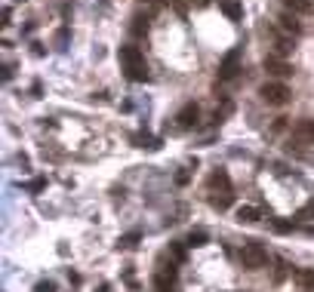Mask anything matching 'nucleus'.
Instances as JSON below:
<instances>
[{"instance_id": "1", "label": "nucleus", "mask_w": 314, "mask_h": 292, "mask_svg": "<svg viewBox=\"0 0 314 292\" xmlns=\"http://www.w3.org/2000/svg\"><path fill=\"white\" fill-rule=\"evenodd\" d=\"M259 95H262L265 105H274V108H281V105H287V102L293 99L290 86L281 83V80H268V83H262V86H259Z\"/></svg>"}, {"instance_id": "2", "label": "nucleus", "mask_w": 314, "mask_h": 292, "mask_svg": "<svg viewBox=\"0 0 314 292\" xmlns=\"http://www.w3.org/2000/svg\"><path fill=\"white\" fill-rule=\"evenodd\" d=\"M237 259H241V265H244L247 271H259V268L268 265V252H265L262 243H256V240H250V243L237 252Z\"/></svg>"}, {"instance_id": "3", "label": "nucleus", "mask_w": 314, "mask_h": 292, "mask_svg": "<svg viewBox=\"0 0 314 292\" xmlns=\"http://www.w3.org/2000/svg\"><path fill=\"white\" fill-rule=\"evenodd\" d=\"M117 59H120V71H123V74H130V71H136V68L145 65V52H142L139 46H133V43H123V46L117 49Z\"/></svg>"}, {"instance_id": "4", "label": "nucleus", "mask_w": 314, "mask_h": 292, "mask_svg": "<svg viewBox=\"0 0 314 292\" xmlns=\"http://www.w3.org/2000/svg\"><path fill=\"white\" fill-rule=\"evenodd\" d=\"M241 55H244V49L237 46V49H231V52L222 59V65H219V80H222V83L241 77Z\"/></svg>"}, {"instance_id": "5", "label": "nucleus", "mask_w": 314, "mask_h": 292, "mask_svg": "<svg viewBox=\"0 0 314 292\" xmlns=\"http://www.w3.org/2000/svg\"><path fill=\"white\" fill-rule=\"evenodd\" d=\"M302 142L314 145V120H299V123L293 126V139H290V148H293V145H302Z\"/></svg>"}, {"instance_id": "6", "label": "nucleus", "mask_w": 314, "mask_h": 292, "mask_svg": "<svg viewBox=\"0 0 314 292\" xmlns=\"http://www.w3.org/2000/svg\"><path fill=\"white\" fill-rule=\"evenodd\" d=\"M262 68L278 80V77H287V74H293V65L290 62H284V59H278V55H265V62H262Z\"/></svg>"}, {"instance_id": "7", "label": "nucleus", "mask_w": 314, "mask_h": 292, "mask_svg": "<svg viewBox=\"0 0 314 292\" xmlns=\"http://www.w3.org/2000/svg\"><path fill=\"white\" fill-rule=\"evenodd\" d=\"M278 25H281V31H287V34H293V37H299L302 34V18L299 15H293V12H281L278 15Z\"/></svg>"}, {"instance_id": "8", "label": "nucleus", "mask_w": 314, "mask_h": 292, "mask_svg": "<svg viewBox=\"0 0 314 292\" xmlns=\"http://www.w3.org/2000/svg\"><path fill=\"white\" fill-rule=\"evenodd\" d=\"M219 9L228 22H241L244 18V0H219Z\"/></svg>"}, {"instance_id": "9", "label": "nucleus", "mask_w": 314, "mask_h": 292, "mask_svg": "<svg viewBox=\"0 0 314 292\" xmlns=\"http://www.w3.org/2000/svg\"><path fill=\"white\" fill-rule=\"evenodd\" d=\"M176 120H179L182 129H191V126H197V120H200V108H197V105H185Z\"/></svg>"}, {"instance_id": "10", "label": "nucleus", "mask_w": 314, "mask_h": 292, "mask_svg": "<svg viewBox=\"0 0 314 292\" xmlns=\"http://www.w3.org/2000/svg\"><path fill=\"white\" fill-rule=\"evenodd\" d=\"M151 15H154V9L139 12V15L133 18V25H130V34H133V37H145V34H148V28H151V22H148Z\"/></svg>"}, {"instance_id": "11", "label": "nucleus", "mask_w": 314, "mask_h": 292, "mask_svg": "<svg viewBox=\"0 0 314 292\" xmlns=\"http://www.w3.org/2000/svg\"><path fill=\"white\" fill-rule=\"evenodd\" d=\"M207 243H210V231H207V228H191L188 237H185V246H188V249H200V246H207Z\"/></svg>"}, {"instance_id": "12", "label": "nucleus", "mask_w": 314, "mask_h": 292, "mask_svg": "<svg viewBox=\"0 0 314 292\" xmlns=\"http://www.w3.org/2000/svg\"><path fill=\"white\" fill-rule=\"evenodd\" d=\"M281 3L287 6V12H293V15H299V18H302V15H311V12H314V3H311V0H281Z\"/></svg>"}, {"instance_id": "13", "label": "nucleus", "mask_w": 314, "mask_h": 292, "mask_svg": "<svg viewBox=\"0 0 314 292\" xmlns=\"http://www.w3.org/2000/svg\"><path fill=\"white\" fill-rule=\"evenodd\" d=\"M234 216H237V222H241V225H253V222H259V219H262V212H259L256 206H237V209H234Z\"/></svg>"}, {"instance_id": "14", "label": "nucleus", "mask_w": 314, "mask_h": 292, "mask_svg": "<svg viewBox=\"0 0 314 292\" xmlns=\"http://www.w3.org/2000/svg\"><path fill=\"white\" fill-rule=\"evenodd\" d=\"M210 188H222L225 194L231 191V179H228V172L225 169H216L213 176H210Z\"/></svg>"}, {"instance_id": "15", "label": "nucleus", "mask_w": 314, "mask_h": 292, "mask_svg": "<svg viewBox=\"0 0 314 292\" xmlns=\"http://www.w3.org/2000/svg\"><path fill=\"white\" fill-rule=\"evenodd\" d=\"M210 206H213V209H219V212H225V209H231V206H234V194H231V191H228V194H219V197L213 194V197H210Z\"/></svg>"}, {"instance_id": "16", "label": "nucleus", "mask_w": 314, "mask_h": 292, "mask_svg": "<svg viewBox=\"0 0 314 292\" xmlns=\"http://www.w3.org/2000/svg\"><path fill=\"white\" fill-rule=\"evenodd\" d=\"M139 240H142V234H139V231L123 234V237L117 240V249H136V246H139Z\"/></svg>"}, {"instance_id": "17", "label": "nucleus", "mask_w": 314, "mask_h": 292, "mask_svg": "<svg viewBox=\"0 0 314 292\" xmlns=\"http://www.w3.org/2000/svg\"><path fill=\"white\" fill-rule=\"evenodd\" d=\"M293 228H296V225H293V222H284V219H274V222H271V231H274V234H290Z\"/></svg>"}, {"instance_id": "18", "label": "nucleus", "mask_w": 314, "mask_h": 292, "mask_svg": "<svg viewBox=\"0 0 314 292\" xmlns=\"http://www.w3.org/2000/svg\"><path fill=\"white\" fill-rule=\"evenodd\" d=\"M170 256L176 262H185V243H170Z\"/></svg>"}, {"instance_id": "19", "label": "nucleus", "mask_w": 314, "mask_h": 292, "mask_svg": "<svg viewBox=\"0 0 314 292\" xmlns=\"http://www.w3.org/2000/svg\"><path fill=\"white\" fill-rule=\"evenodd\" d=\"M274 49H278V55H287L293 46H290V40H287V37H278V40H274Z\"/></svg>"}, {"instance_id": "20", "label": "nucleus", "mask_w": 314, "mask_h": 292, "mask_svg": "<svg viewBox=\"0 0 314 292\" xmlns=\"http://www.w3.org/2000/svg\"><path fill=\"white\" fill-rule=\"evenodd\" d=\"M299 283H302L305 289H311L314 286V271H299Z\"/></svg>"}, {"instance_id": "21", "label": "nucleus", "mask_w": 314, "mask_h": 292, "mask_svg": "<svg viewBox=\"0 0 314 292\" xmlns=\"http://www.w3.org/2000/svg\"><path fill=\"white\" fill-rule=\"evenodd\" d=\"M191 176H194V169H179V172H176V185H188Z\"/></svg>"}, {"instance_id": "22", "label": "nucleus", "mask_w": 314, "mask_h": 292, "mask_svg": "<svg viewBox=\"0 0 314 292\" xmlns=\"http://www.w3.org/2000/svg\"><path fill=\"white\" fill-rule=\"evenodd\" d=\"M25 188H28V191H34V194H37V191H43V188H46V179H34V182H28V185H25Z\"/></svg>"}, {"instance_id": "23", "label": "nucleus", "mask_w": 314, "mask_h": 292, "mask_svg": "<svg viewBox=\"0 0 314 292\" xmlns=\"http://www.w3.org/2000/svg\"><path fill=\"white\" fill-rule=\"evenodd\" d=\"M65 40H68V28H59V31H56V46H59V49H65V46H62Z\"/></svg>"}, {"instance_id": "24", "label": "nucleus", "mask_w": 314, "mask_h": 292, "mask_svg": "<svg viewBox=\"0 0 314 292\" xmlns=\"http://www.w3.org/2000/svg\"><path fill=\"white\" fill-rule=\"evenodd\" d=\"M34 292H56V283H52V280H46V283H37V286H34Z\"/></svg>"}, {"instance_id": "25", "label": "nucleus", "mask_w": 314, "mask_h": 292, "mask_svg": "<svg viewBox=\"0 0 314 292\" xmlns=\"http://www.w3.org/2000/svg\"><path fill=\"white\" fill-rule=\"evenodd\" d=\"M31 52L34 55H43V43H31Z\"/></svg>"}, {"instance_id": "26", "label": "nucleus", "mask_w": 314, "mask_h": 292, "mask_svg": "<svg viewBox=\"0 0 314 292\" xmlns=\"http://www.w3.org/2000/svg\"><path fill=\"white\" fill-rule=\"evenodd\" d=\"M154 6H167V3H173V0H151Z\"/></svg>"}, {"instance_id": "27", "label": "nucleus", "mask_w": 314, "mask_h": 292, "mask_svg": "<svg viewBox=\"0 0 314 292\" xmlns=\"http://www.w3.org/2000/svg\"><path fill=\"white\" fill-rule=\"evenodd\" d=\"M191 3H197V6H207V3H210V0H191Z\"/></svg>"}]
</instances>
